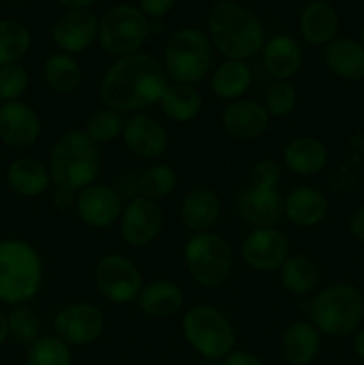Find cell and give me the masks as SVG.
Returning <instances> with one entry per match:
<instances>
[{
    "instance_id": "1",
    "label": "cell",
    "mask_w": 364,
    "mask_h": 365,
    "mask_svg": "<svg viewBox=\"0 0 364 365\" xmlns=\"http://www.w3.org/2000/svg\"><path fill=\"white\" fill-rule=\"evenodd\" d=\"M170 86L164 64L150 53H132L114 61L98 84V96L106 107L118 113H139L159 103Z\"/></svg>"
},
{
    "instance_id": "2",
    "label": "cell",
    "mask_w": 364,
    "mask_h": 365,
    "mask_svg": "<svg viewBox=\"0 0 364 365\" xmlns=\"http://www.w3.org/2000/svg\"><path fill=\"white\" fill-rule=\"evenodd\" d=\"M207 36L225 59L248 61L261 53L266 32L259 18L236 0H218L207 13Z\"/></svg>"
},
{
    "instance_id": "3",
    "label": "cell",
    "mask_w": 364,
    "mask_h": 365,
    "mask_svg": "<svg viewBox=\"0 0 364 365\" xmlns=\"http://www.w3.org/2000/svg\"><path fill=\"white\" fill-rule=\"evenodd\" d=\"M46 166L56 187L79 192L95 184L100 175V145L91 141L84 130H68L50 148Z\"/></svg>"
},
{
    "instance_id": "4",
    "label": "cell",
    "mask_w": 364,
    "mask_h": 365,
    "mask_svg": "<svg viewBox=\"0 0 364 365\" xmlns=\"http://www.w3.org/2000/svg\"><path fill=\"white\" fill-rule=\"evenodd\" d=\"M45 267L41 255L24 239L0 241V303L27 305L41 291Z\"/></svg>"
},
{
    "instance_id": "5",
    "label": "cell",
    "mask_w": 364,
    "mask_h": 365,
    "mask_svg": "<svg viewBox=\"0 0 364 365\" xmlns=\"http://www.w3.org/2000/svg\"><path fill=\"white\" fill-rule=\"evenodd\" d=\"M363 316V292L348 282L328 285L309 303V323L328 337L350 335L359 328Z\"/></svg>"
},
{
    "instance_id": "6",
    "label": "cell",
    "mask_w": 364,
    "mask_h": 365,
    "mask_svg": "<svg viewBox=\"0 0 364 365\" xmlns=\"http://www.w3.org/2000/svg\"><path fill=\"white\" fill-rule=\"evenodd\" d=\"M213 59L214 46L209 36L198 29L186 27L173 32L166 41L163 64L171 81L195 86L207 77Z\"/></svg>"
},
{
    "instance_id": "7",
    "label": "cell",
    "mask_w": 364,
    "mask_h": 365,
    "mask_svg": "<svg viewBox=\"0 0 364 365\" xmlns=\"http://www.w3.org/2000/svg\"><path fill=\"white\" fill-rule=\"evenodd\" d=\"M182 334L198 355L213 362L234 351L238 339L231 319L211 305L191 307L182 317Z\"/></svg>"
},
{
    "instance_id": "8",
    "label": "cell",
    "mask_w": 364,
    "mask_h": 365,
    "mask_svg": "<svg viewBox=\"0 0 364 365\" xmlns=\"http://www.w3.org/2000/svg\"><path fill=\"white\" fill-rule=\"evenodd\" d=\"M184 264L193 280L206 289L221 287L234 266L231 242L214 232L193 234L184 246Z\"/></svg>"
},
{
    "instance_id": "9",
    "label": "cell",
    "mask_w": 364,
    "mask_h": 365,
    "mask_svg": "<svg viewBox=\"0 0 364 365\" xmlns=\"http://www.w3.org/2000/svg\"><path fill=\"white\" fill-rule=\"evenodd\" d=\"M150 34V20L131 4L114 6L98 20V45L107 56L138 53Z\"/></svg>"
},
{
    "instance_id": "10",
    "label": "cell",
    "mask_w": 364,
    "mask_h": 365,
    "mask_svg": "<svg viewBox=\"0 0 364 365\" xmlns=\"http://www.w3.org/2000/svg\"><path fill=\"white\" fill-rule=\"evenodd\" d=\"M95 285L107 302L127 305L139 298L145 284L141 271L128 257L121 253H107L95 266Z\"/></svg>"
},
{
    "instance_id": "11",
    "label": "cell",
    "mask_w": 364,
    "mask_h": 365,
    "mask_svg": "<svg viewBox=\"0 0 364 365\" xmlns=\"http://www.w3.org/2000/svg\"><path fill=\"white\" fill-rule=\"evenodd\" d=\"M106 328L102 310L88 302H74L61 307L54 317L56 337L68 346H89L100 339Z\"/></svg>"
},
{
    "instance_id": "12",
    "label": "cell",
    "mask_w": 364,
    "mask_h": 365,
    "mask_svg": "<svg viewBox=\"0 0 364 365\" xmlns=\"http://www.w3.org/2000/svg\"><path fill=\"white\" fill-rule=\"evenodd\" d=\"M163 210L153 200L145 196H134L123 205L120 225V235L132 248H145L159 237L163 230Z\"/></svg>"
},
{
    "instance_id": "13",
    "label": "cell",
    "mask_w": 364,
    "mask_h": 365,
    "mask_svg": "<svg viewBox=\"0 0 364 365\" xmlns=\"http://www.w3.org/2000/svg\"><path fill=\"white\" fill-rule=\"evenodd\" d=\"M241 259L257 273H273L289 259V241L277 227L253 228L241 245Z\"/></svg>"
},
{
    "instance_id": "14",
    "label": "cell",
    "mask_w": 364,
    "mask_h": 365,
    "mask_svg": "<svg viewBox=\"0 0 364 365\" xmlns=\"http://www.w3.org/2000/svg\"><path fill=\"white\" fill-rule=\"evenodd\" d=\"M123 196L107 184H91L77 192L75 212L88 227L106 230L120 221L123 210Z\"/></svg>"
},
{
    "instance_id": "15",
    "label": "cell",
    "mask_w": 364,
    "mask_h": 365,
    "mask_svg": "<svg viewBox=\"0 0 364 365\" xmlns=\"http://www.w3.org/2000/svg\"><path fill=\"white\" fill-rule=\"evenodd\" d=\"M41 135V120L31 103L24 100L6 102L0 107V141L14 150L34 145Z\"/></svg>"
},
{
    "instance_id": "16",
    "label": "cell",
    "mask_w": 364,
    "mask_h": 365,
    "mask_svg": "<svg viewBox=\"0 0 364 365\" xmlns=\"http://www.w3.org/2000/svg\"><path fill=\"white\" fill-rule=\"evenodd\" d=\"M121 141L128 152L139 159H157L166 152L170 138L166 128L156 118L145 113H134L125 118Z\"/></svg>"
},
{
    "instance_id": "17",
    "label": "cell",
    "mask_w": 364,
    "mask_h": 365,
    "mask_svg": "<svg viewBox=\"0 0 364 365\" xmlns=\"http://www.w3.org/2000/svg\"><path fill=\"white\" fill-rule=\"evenodd\" d=\"M52 39L61 52H84L98 41V18L89 9L66 11L54 24Z\"/></svg>"
},
{
    "instance_id": "18",
    "label": "cell",
    "mask_w": 364,
    "mask_h": 365,
    "mask_svg": "<svg viewBox=\"0 0 364 365\" xmlns=\"http://www.w3.org/2000/svg\"><path fill=\"white\" fill-rule=\"evenodd\" d=\"M270 114L264 106L252 98L228 102L221 113V127L232 138L248 141L263 135L270 127Z\"/></svg>"
},
{
    "instance_id": "19",
    "label": "cell",
    "mask_w": 364,
    "mask_h": 365,
    "mask_svg": "<svg viewBox=\"0 0 364 365\" xmlns=\"http://www.w3.org/2000/svg\"><path fill=\"white\" fill-rule=\"evenodd\" d=\"M238 212L256 228L277 227L284 216V198L277 189H259L248 185L238 196Z\"/></svg>"
},
{
    "instance_id": "20",
    "label": "cell",
    "mask_w": 364,
    "mask_h": 365,
    "mask_svg": "<svg viewBox=\"0 0 364 365\" xmlns=\"http://www.w3.org/2000/svg\"><path fill=\"white\" fill-rule=\"evenodd\" d=\"M261 56L264 68L273 81H291L303 63L302 46L293 36L288 34H275L268 38Z\"/></svg>"
},
{
    "instance_id": "21",
    "label": "cell",
    "mask_w": 364,
    "mask_h": 365,
    "mask_svg": "<svg viewBox=\"0 0 364 365\" xmlns=\"http://www.w3.org/2000/svg\"><path fill=\"white\" fill-rule=\"evenodd\" d=\"M7 187L24 198H36L49 191L52 185L50 171L46 164L34 157H18L7 166Z\"/></svg>"
},
{
    "instance_id": "22",
    "label": "cell",
    "mask_w": 364,
    "mask_h": 365,
    "mask_svg": "<svg viewBox=\"0 0 364 365\" xmlns=\"http://www.w3.org/2000/svg\"><path fill=\"white\" fill-rule=\"evenodd\" d=\"M327 214L328 200L320 189L300 185L284 196V216L296 227H316Z\"/></svg>"
},
{
    "instance_id": "23",
    "label": "cell",
    "mask_w": 364,
    "mask_h": 365,
    "mask_svg": "<svg viewBox=\"0 0 364 365\" xmlns=\"http://www.w3.org/2000/svg\"><path fill=\"white\" fill-rule=\"evenodd\" d=\"M138 303L145 316L153 319H166L181 312L184 305V291L173 280L157 278L143 285Z\"/></svg>"
},
{
    "instance_id": "24",
    "label": "cell",
    "mask_w": 364,
    "mask_h": 365,
    "mask_svg": "<svg viewBox=\"0 0 364 365\" xmlns=\"http://www.w3.org/2000/svg\"><path fill=\"white\" fill-rule=\"evenodd\" d=\"M298 27L303 41L313 46H327L338 38L339 14L330 4L314 0L300 14Z\"/></svg>"
},
{
    "instance_id": "25",
    "label": "cell",
    "mask_w": 364,
    "mask_h": 365,
    "mask_svg": "<svg viewBox=\"0 0 364 365\" xmlns=\"http://www.w3.org/2000/svg\"><path fill=\"white\" fill-rule=\"evenodd\" d=\"M284 164L291 173L300 177H313L325 170L328 163V150L314 135H298L284 146Z\"/></svg>"
},
{
    "instance_id": "26",
    "label": "cell",
    "mask_w": 364,
    "mask_h": 365,
    "mask_svg": "<svg viewBox=\"0 0 364 365\" xmlns=\"http://www.w3.org/2000/svg\"><path fill=\"white\" fill-rule=\"evenodd\" d=\"M221 216V200L207 187L191 189L181 203V220L193 234L209 232Z\"/></svg>"
},
{
    "instance_id": "27",
    "label": "cell",
    "mask_w": 364,
    "mask_h": 365,
    "mask_svg": "<svg viewBox=\"0 0 364 365\" xmlns=\"http://www.w3.org/2000/svg\"><path fill=\"white\" fill-rule=\"evenodd\" d=\"M325 64L335 77L357 82L364 78V46L352 38H335L325 46Z\"/></svg>"
},
{
    "instance_id": "28",
    "label": "cell",
    "mask_w": 364,
    "mask_h": 365,
    "mask_svg": "<svg viewBox=\"0 0 364 365\" xmlns=\"http://www.w3.org/2000/svg\"><path fill=\"white\" fill-rule=\"evenodd\" d=\"M282 355L291 365H309L321 348V334L309 321H295L282 334Z\"/></svg>"
},
{
    "instance_id": "29",
    "label": "cell",
    "mask_w": 364,
    "mask_h": 365,
    "mask_svg": "<svg viewBox=\"0 0 364 365\" xmlns=\"http://www.w3.org/2000/svg\"><path fill=\"white\" fill-rule=\"evenodd\" d=\"M252 78V70L246 61L225 59L211 75V89L220 100L234 102L248 91Z\"/></svg>"
},
{
    "instance_id": "30",
    "label": "cell",
    "mask_w": 364,
    "mask_h": 365,
    "mask_svg": "<svg viewBox=\"0 0 364 365\" xmlns=\"http://www.w3.org/2000/svg\"><path fill=\"white\" fill-rule=\"evenodd\" d=\"M159 107L168 120L189 123L202 113L203 100L195 86L171 82L159 100Z\"/></svg>"
},
{
    "instance_id": "31",
    "label": "cell",
    "mask_w": 364,
    "mask_h": 365,
    "mask_svg": "<svg viewBox=\"0 0 364 365\" xmlns=\"http://www.w3.org/2000/svg\"><path fill=\"white\" fill-rule=\"evenodd\" d=\"M46 86L57 95H71L82 84V68L74 56L64 52L50 53L43 64Z\"/></svg>"
},
{
    "instance_id": "32",
    "label": "cell",
    "mask_w": 364,
    "mask_h": 365,
    "mask_svg": "<svg viewBox=\"0 0 364 365\" xmlns=\"http://www.w3.org/2000/svg\"><path fill=\"white\" fill-rule=\"evenodd\" d=\"M278 273H280L282 287L293 296L310 294L320 280L316 264L305 255H289Z\"/></svg>"
},
{
    "instance_id": "33",
    "label": "cell",
    "mask_w": 364,
    "mask_h": 365,
    "mask_svg": "<svg viewBox=\"0 0 364 365\" xmlns=\"http://www.w3.org/2000/svg\"><path fill=\"white\" fill-rule=\"evenodd\" d=\"M31 32L18 20H0V68L16 64L31 48Z\"/></svg>"
},
{
    "instance_id": "34",
    "label": "cell",
    "mask_w": 364,
    "mask_h": 365,
    "mask_svg": "<svg viewBox=\"0 0 364 365\" xmlns=\"http://www.w3.org/2000/svg\"><path fill=\"white\" fill-rule=\"evenodd\" d=\"M125 127L123 114L111 107H100V109L91 110L84 125V132L91 141L96 145H106V143L114 141L121 138V132Z\"/></svg>"
},
{
    "instance_id": "35",
    "label": "cell",
    "mask_w": 364,
    "mask_h": 365,
    "mask_svg": "<svg viewBox=\"0 0 364 365\" xmlns=\"http://www.w3.org/2000/svg\"><path fill=\"white\" fill-rule=\"evenodd\" d=\"M177 171L168 164H153V166L146 168L141 173L138 180V191L139 196L159 202L170 196L177 187Z\"/></svg>"
},
{
    "instance_id": "36",
    "label": "cell",
    "mask_w": 364,
    "mask_h": 365,
    "mask_svg": "<svg viewBox=\"0 0 364 365\" xmlns=\"http://www.w3.org/2000/svg\"><path fill=\"white\" fill-rule=\"evenodd\" d=\"M71 348L56 335H41L29 346L25 355V365H71Z\"/></svg>"
},
{
    "instance_id": "37",
    "label": "cell",
    "mask_w": 364,
    "mask_h": 365,
    "mask_svg": "<svg viewBox=\"0 0 364 365\" xmlns=\"http://www.w3.org/2000/svg\"><path fill=\"white\" fill-rule=\"evenodd\" d=\"M7 323H9V337L25 348L41 337V319L29 305L13 307L7 314Z\"/></svg>"
},
{
    "instance_id": "38",
    "label": "cell",
    "mask_w": 364,
    "mask_h": 365,
    "mask_svg": "<svg viewBox=\"0 0 364 365\" xmlns=\"http://www.w3.org/2000/svg\"><path fill=\"white\" fill-rule=\"evenodd\" d=\"M298 103V91L291 81H273L264 91L263 106L270 118H285Z\"/></svg>"
},
{
    "instance_id": "39",
    "label": "cell",
    "mask_w": 364,
    "mask_h": 365,
    "mask_svg": "<svg viewBox=\"0 0 364 365\" xmlns=\"http://www.w3.org/2000/svg\"><path fill=\"white\" fill-rule=\"evenodd\" d=\"M29 73L20 63L0 68V100L4 103L20 100L29 89Z\"/></svg>"
},
{
    "instance_id": "40",
    "label": "cell",
    "mask_w": 364,
    "mask_h": 365,
    "mask_svg": "<svg viewBox=\"0 0 364 365\" xmlns=\"http://www.w3.org/2000/svg\"><path fill=\"white\" fill-rule=\"evenodd\" d=\"M250 185L259 189H277L282 180V168L271 159H261L250 168Z\"/></svg>"
},
{
    "instance_id": "41",
    "label": "cell",
    "mask_w": 364,
    "mask_h": 365,
    "mask_svg": "<svg viewBox=\"0 0 364 365\" xmlns=\"http://www.w3.org/2000/svg\"><path fill=\"white\" fill-rule=\"evenodd\" d=\"M175 6V0H139V9L148 20H159L166 16Z\"/></svg>"
},
{
    "instance_id": "42",
    "label": "cell",
    "mask_w": 364,
    "mask_h": 365,
    "mask_svg": "<svg viewBox=\"0 0 364 365\" xmlns=\"http://www.w3.org/2000/svg\"><path fill=\"white\" fill-rule=\"evenodd\" d=\"M220 365H264L263 360L252 351L246 349H234L228 353L223 360H220Z\"/></svg>"
},
{
    "instance_id": "43",
    "label": "cell",
    "mask_w": 364,
    "mask_h": 365,
    "mask_svg": "<svg viewBox=\"0 0 364 365\" xmlns=\"http://www.w3.org/2000/svg\"><path fill=\"white\" fill-rule=\"evenodd\" d=\"M75 200H77V192L70 191L64 187H56L52 195V205L57 210L64 212L68 209H75Z\"/></svg>"
},
{
    "instance_id": "44",
    "label": "cell",
    "mask_w": 364,
    "mask_h": 365,
    "mask_svg": "<svg viewBox=\"0 0 364 365\" xmlns=\"http://www.w3.org/2000/svg\"><path fill=\"white\" fill-rule=\"evenodd\" d=\"M350 232L357 241L364 245V207H359L350 217Z\"/></svg>"
},
{
    "instance_id": "45",
    "label": "cell",
    "mask_w": 364,
    "mask_h": 365,
    "mask_svg": "<svg viewBox=\"0 0 364 365\" xmlns=\"http://www.w3.org/2000/svg\"><path fill=\"white\" fill-rule=\"evenodd\" d=\"M56 2H59L63 7H66L68 11H75V9H89L96 0H56Z\"/></svg>"
},
{
    "instance_id": "46",
    "label": "cell",
    "mask_w": 364,
    "mask_h": 365,
    "mask_svg": "<svg viewBox=\"0 0 364 365\" xmlns=\"http://www.w3.org/2000/svg\"><path fill=\"white\" fill-rule=\"evenodd\" d=\"M353 351L360 360H364V327L357 330L355 337H353Z\"/></svg>"
},
{
    "instance_id": "47",
    "label": "cell",
    "mask_w": 364,
    "mask_h": 365,
    "mask_svg": "<svg viewBox=\"0 0 364 365\" xmlns=\"http://www.w3.org/2000/svg\"><path fill=\"white\" fill-rule=\"evenodd\" d=\"M9 339V323H7V314L0 310V346Z\"/></svg>"
},
{
    "instance_id": "48",
    "label": "cell",
    "mask_w": 364,
    "mask_h": 365,
    "mask_svg": "<svg viewBox=\"0 0 364 365\" xmlns=\"http://www.w3.org/2000/svg\"><path fill=\"white\" fill-rule=\"evenodd\" d=\"M360 43H363V46H364V25H363V29H360Z\"/></svg>"
},
{
    "instance_id": "49",
    "label": "cell",
    "mask_w": 364,
    "mask_h": 365,
    "mask_svg": "<svg viewBox=\"0 0 364 365\" xmlns=\"http://www.w3.org/2000/svg\"><path fill=\"white\" fill-rule=\"evenodd\" d=\"M2 103H4V102H2V100H0V107H2Z\"/></svg>"
}]
</instances>
